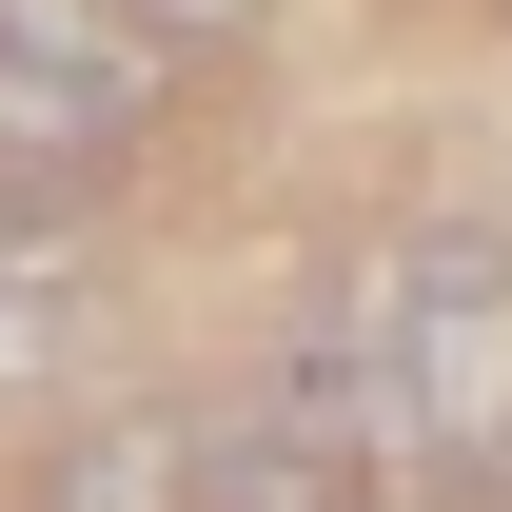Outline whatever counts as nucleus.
<instances>
[{
  "label": "nucleus",
  "mask_w": 512,
  "mask_h": 512,
  "mask_svg": "<svg viewBox=\"0 0 512 512\" xmlns=\"http://www.w3.org/2000/svg\"><path fill=\"white\" fill-rule=\"evenodd\" d=\"M20 512H197V414L178 394H119V414L40 434V493Z\"/></svg>",
  "instance_id": "nucleus-3"
},
{
  "label": "nucleus",
  "mask_w": 512,
  "mask_h": 512,
  "mask_svg": "<svg viewBox=\"0 0 512 512\" xmlns=\"http://www.w3.org/2000/svg\"><path fill=\"white\" fill-rule=\"evenodd\" d=\"M60 335H79V296H60V256L20 237V256H0V394H40V375H60Z\"/></svg>",
  "instance_id": "nucleus-5"
},
{
  "label": "nucleus",
  "mask_w": 512,
  "mask_h": 512,
  "mask_svg": "<svg viewBox=\"0 0 512 512\" xmlns=\"http://www.w3.org/2000/svg\"><path fill=\"white\" fill-rule=\"evenodd\" d=\"M197 512H375V493H355L335 453H296V434L237 394V414H197Z\"/></svg>",
  "instance_id": "nucleus-4"
},
{
  "label": "nucleus",
  "mask_w": 512,
  "mask_h": 512,
  "mask_svg": "<svg viewBox=\"0 0 512 512\" xmlns=\"http://www.w3.org/2000/svg\"><path fill=\"white\" fill-rule=\"evenodd\" d=\"M158 40H138V0H0V178H119L138 138H158Z\"/></svg>",
  "instance_id": "nucleus-1"
},
{
  "label": "nucleus",
  "mask_w": 512,
  "mask_h": 512,
  "mask_svg": "<svg viewBox=\"0 0 512 512\" xmlns=\"http://www.w3.org/2000/svg\"><path fill=\"white\" fill-rule=\"evenodd\" d=\"M256 414H276L296 453H335V473H355L375 512H434V473H414V394H394V296H375V256H355V276H335L316 316L276 335Z\"/></svg>",
  "instance_id": "nucleus-2"
},
{
  "label": "nucleus",
  "mask_w": 512,
  "mask_h": 512,
  "mask_svg": "<svg viewBox=\"0 0 512 512\" xmlns=\"http://www.w3.org/2000/svg\"><path fill=\"white\" fill-rule=\"evenodd\" d=\"M256 20H276V0H138V40H158V60H237Z\"/></svg>",
  "instance_id": "nucleus-6"
}]
</instances>
